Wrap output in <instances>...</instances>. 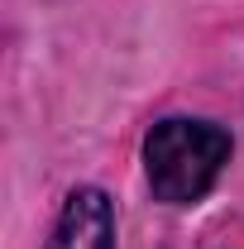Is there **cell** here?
I'll use <instances>...</instances> for the list:
<instances>
[{"instance_id": "obj_1", "label": "cell", "mask_w": 244, "mask_h": 249, "mask_svg": "<svg viewBox=\"0 0 244 249\" xmlns=\"http://www.w3.org/2000/svg\"><path fill=\"white\" fill-rule=\"evenodd\" d=\"M230 158V134L206 120H163L144 139V168L158 201L187 206L201 201L215 187L220 168Z\"/></svg>"}, {"instance_id": "obj_2", "label": "cell", "mask_w": 244, "mask_h": 249, "mask_svg": "<svg viewBox=\"0 0 244 249\" xmlns=\"http://www.w3.org/2000/svg\"><path fill=\"white\" fill-rule=\"evenodd\" d=\"M48 249H115V206L101 187H77L62 206Z\"/></svg>"}]
</instances>
